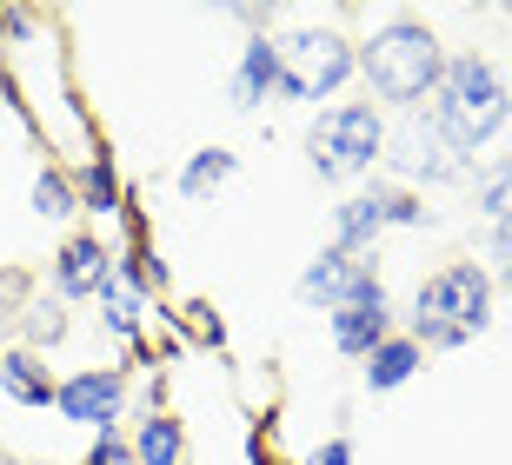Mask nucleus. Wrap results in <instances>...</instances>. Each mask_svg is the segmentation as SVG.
<instances>
[{"instance_id":"obj_1","label":"nucleus","mask_w":512,"mask_h":465,"mask_svg":"<svg viewBox=\"0 0 512 465\" xmlns=\"http://www.w3.org/2000/svg\"><path fill=\"white\" fill-rule=\"evenodd\" d=\"M360 80H366V100L380 113L386 107L393 113L433 107L439 80H446V47H439L433 20H413V14L380 20V27L360 40Z\"/></svg>"},{"instance_id":"obj_2","label":"nucleus","mask_w":512,"mask_h":465,"mask_svg":"<svg viewBox=\"0 0 512 465\" xmlns=\"http://www.w3.org/2000/svg\"><path fill=\"white\" fill-rule=\"evenodd\" d=\"M493 273L486 260H446L413 286V313H406V339H419V353H459L493 326Z\"/></svg>"},{"instance_id":"obj_3","label":"nucleus","mask_w":512,"mask_h":465,"mask_svg":"<svg viewBox=\"0 0 512 465\" xmlns=\"http://www.w3.org/2000/svg\"><path fill=\"white\" fill-rule=\"evenodd\" d=\"M433 120L453 133L466 153L493 147L499 133L512 127V87H506V67L486 60L479 47L466 54H446V80L433 93Z\"/></svg>"},{"instance_id":"obj_4","label":"nucleus","mask_w":512,"mask_h":465,"mask_svg":"<svg viewBox=\"0 0 512 465\" xmlns=\"http://www.w3.org/2000/svg\"><path fill=\"white\" fill-rule=\"evenodd\" d=\"M306 167L333 186H353L373 167H386V113L373 100L320 107V120L306 127Z\"/></svg>"},{"instance_id":"obj_5","label":"nucleus","mask_w":512,"mask_h":465,"mask_svg":"<svg viewBox=\"0 0 512 465\" xmlns=\"http://www.w3.org/2000/svg\"><path fill=\"white\" fill-rule=\"evenodd\" d=\"M273 60L280 100H340L360 80V40H346L340 27H286L273 34Z\"/></svg>"},{"instance_id":"obj_6","label":"nucleus","mask_w":512,"mask_h":465,"mask_svg":"<svg viewBox=\"0 0 512 465\" xmlns=\"http://www.w3.org/2000/svg\"><path fill=\"white\" fill-rule=\"evenodd\" d=\"M386 167H393V186H459L479 173V153L459 147L433 120V107H419L399 113V127H386Z\"/></svg>"},{"instance_id":"obj_7","label":"nucleus","mask_w":512,"mask_h":465,"mask_svg":"<svg viewBox=\"0 0 512 465\" xmlns=\"http://www.w3.org/2000/svg\"><path fill=\"white\" fill-rule=\"evenodd\" d=\"M54 412L80 432H120L127 412V372L120 366H74L54 392Z\"/></svg>"},{"instance_id":"obj_8","label":"nucleus","mask_w":512,"mask_h":465,"mask_svg":"<svg viewBox=\"0 0 512 465\" xmlns=\"http://www.w3.org/2000/svg\"><path fill=\"white\" fill-rule=\"evenodd\" d=\"M366 286H380L373 260L340 253V246H320V253L306 260V273L293 279V299H300V306H320V313H340L346 299H360Z\"/></svg>"},{"instance_id":"obj_9","label":"nucleus","mask_w":512,"mask_h":465,"mask_svg":"<svg viewBox=\"0 0 512 465\" xmlns=\"http://www.w3.org/2000/svg\"><path fill=\"white\" fill-rule=\"evenodd\" d=\"M114 273V246L100 240V233H67L54 246V273H47V293L54 299H100Z\"/></svg>"},{"instance_id":"obj_10","label":"nucleus","mask_w":512,"mask_h":465,"mask_svg":"<svg viewBox=\"0 0 512 465\" xmlns=\"http://www.w3.org/2000/svg\"><path fill=\"white\" fill-rule=\"evenodd\" d=\"M326 333H333V353L346 359H366L380 339H393V293H386V279L380 286H366L360 299H346L340 313H326Z\"/></svg>"},{"instance_id":"obj_11","label":"nucleus","mask_w":512,"mask_h":465,"mask_svg":"<svg viewBox=\"0 0 512 465\" xmlns=\"http://www.w3.org/2000/svg\"><path fill=\"white\" fill-rule=\"evenodd\" d=\"M386 200H393V180H373V186H360V193H346V200L333 206V246L373 260L380 233H393V226H386Z\"/></svg>"},{"instance_id":"obj_12","label":"nucleus","mask_w":512,"mask_h":465,"mask_svg":"<svg viewBox=\"0 0 512 465\" xmlns=\"http://www.w3.org/2000/svg\"><path fill=\"white\" fill-rule=\"evenodd\" d=\"M147 299H153V293H140V286H133L120 266L107 273V286H100V299H94V306H100V326H107L120 346H133V353L147 346V313H153Z\"/></svg>"},{"instance_id":"obj_13","label":"nucleus","mask_w":512,"mask_h":465,"mask_svg":"<svg viewBox=\"0 0 512 465\" xmlns=\"http://www.w3.org/2000/svg\"><path fill=\"white\" fill-rule=\"evenodd\" d=\"M273 93H280L273 34H247V40H240V60H233V107H240V113H260Z\"/></svg>"},{"instance_id":"obj_14","label":"nucleus","mask_w":512,"mask_h":465,"mask_svg":"<svg viewBox=\"0 0 512 465\" xmlns=\"http://www.w3.org/2000/svg\"><path fill=\"white\" fill-rule=\"evenodd\" d=\"M0 392H7L14 406H27V412H47L54 392H60V379H54V366H47L40 353H27V346H0Z\"/></svg>"},{"instance_id":"obj_15","label":"nucleus","mask_w":512,"mask_h":465,"mask_svg":"<svg viewBox=\"0 0 512 465\" xmlns=\"http://www.w3.org/2000/svg\"><path fill=\"white\" fill-rule=\"evenodd\" d=\"M426 366V353H419V339H406V333H393V339H380L373 353L360 359V379H366V392H399L413 372Z\"/></svg>"},{"instance_id":"obj_16","label":"nucleus","mask_w":512,"mask_h":465,"mask_svg":"<svg viewBox=\"0 0 512 465\" xmlns=\"http://www.w3.org/2000/svg\"><path fill=\"white\" fill-rule=\"evenodd\" d=\"M133 465H187V426L173 419L167 406H153L140 426H133Z\"/></svg>"},{"instance_id":"obj_17","label":"nucleus","mask_w":512,"mask_h":465,"mask_svg":"<svg viewBox=\"0 0 512 465\" xmlns=\"http://www.w3.org/2000/svg\"><path fill=\"white\" fill-rule=\"evenodd\" d=\"M67 299H54V293H34L27 306L14 313V346H27V353H40L47 359V346H60L67 339Z\"/></svg>"},{"instance_id":"obj_18","label":"nucleus","mask_w":512,"mask_h":465,"mask_svg":"<svg viewBox=\"0 0 512 465\" xmlns=\"http://www.w3.org/2000/svg\"><path fill=\"white\" fill-rule=\"evenodd\" d=\"M74 200H80V213H94V220H120L127 186H120V173H114L107 153H94V160H80V167H74Z\"/></svg>"},{"instance_id":"obj_19","label":"nucleus","mask_w":512,"mask_h":465,"mask_svg":"<svg viewBox=\"0 0 512 465\" xmlns=\"http://www.w3.org/2000/svg\"><path fill=\"white\" fill-rule=\"evenodd\" d=\"M233 180H240V153H233V147H200L187 167H180V200L207 206L213 193H227Z\"/></svg>"},{"instance_id":"obj_20","label":"nucleus","mask_w":512,"mask_h":465,"mask_svg":"<svg viewBox=\"0 0 512 465\" xmlns=\"http://www.w3.org/2000/svg\"><path fill=\"white\" fill-rule=\"evenodd\" d=\"M473 206H479V220L512 226V153L473 173Z\"/></svg>"},{"instance_id":"obj_21","label":"nucleus","mask_w":512,"mask_h":465,"mask_svg":"<svg viewBox=\"0 0 512 465\" xmlns=\"http://www.w3.org/2000/svg\"><path fill=\"white\" fill-rule=\"evenodd\" d=\"M74 213H80V200H74V173L40 167V173H34V220H47V226H67Z\"/></svg>"},{"instance_id":"obj_22","label":"nucleus","mask_w":512,"mask_h":465,"mask_svg":"<svg viewBox=\"0 0 512 465\" xmlns=\"http://www.w3.org/2000/svg\"><path fill=\"white\" fill-rule=\"evenodd\" d=\"M180 319H187V339H193V346H213V353L227 346V326H220V313H213L207 299H193V306H180Z\"/></svg>"},{"instance_id":"obj_23","label":"nucleus","mask_w":512,"mask_h":465,"mask_svg":"<svg viewBox=\"0 0 512 465\" xmlns=\"http://www.w3.org/2000/svg\"><path fill=\"white\" fill-rule=\"evenodd\" d=\"M486 273H493V286H512V226H493V240H486Z\"/></svg>"},{"instance_id":"obj_24","label":"nucleus","mask_w":512,"mask_h":465,"mask_svg":"<svg viewBox=\"0 0 512 465\" xmlns=\"http://www.w3.org/2000/svg\"><path fill=\"white\" fill-rule=\"evenodd\" d=\"M87 465H133L127 432H94V452H87Z\"/></svg>"},{"instance_id":"obj_25","label":"nucleus","mask_w":512,"mask_h":465,"mask_svg":"<svg viewBox=\"0 0 512 465\" xmlns=\"http://www.w3.org/2000/svg\"><path fill=\"white\" fill-rule=\"evenodd\" d=\"M306 465H353V439H346V432H333V439H326V446L313 452Z\"/></svg>"},{"instance_id":"obj_26","label":"nucleus","mask_w":512,"mask_h":465,"mask_svg":"<svg viewBox=\"0 0 512 465\" xmlns=\"http://www.w3.org/2000/svg\"><path fill=\"white\" fill-rule=\"evenodd\" d=\"M247 452H253V465H286V459H273V446H266L260 432H253V446H247Z\"/></svg>"},{"instance_id":"obj_27","label":"nucleus","mask_w":512,"mask_h":465,"mask_svg":"<svg viewBox=\"0 0 512 465\" xmlns=\"http://www.w3.org/2000/svg\"><path fill=\"white\" fill-rule=\"evenodd\" d=\"M14 100V74H7V60H0V107Z\"/></svg>"},{"instance_id":"obj_28","label":"nucleus","mask_w":512,"mask_h":465,"mask_svg":"<svg viewBox=\"0 0 512 465\" xmlns=\"http://www.w3.org/2000/svg\"><path fill=\"white\" fill-rule=\"evenodd\" d=\"M34 465H60V459H34Z\"/></svg>"},{"instance_id":"obj_29","label":"nucleus","mask_w":512,"mask_h":465,"mask_svg":"<svg viewBox=\"0 0 512 465\" xmlns=\"http://www.w3.org/2000/svg\"><path fill=\"white\" fill-rule=\"evenodd\" d=\"M0 465H14V459H7V452H0Z\"/></svg>"},{"instance_id":"obj_30","label":"nucleus","mask_w":512,"mask_h":465,"mask_svg":"<svg viewBox=\"0 0 512 465\" xmlns=\"http://www.w3.org/2000/svg\"><path fill=\"white\" fill-rule=\"evenodd\" d=\"M499 14H506V20H512V7H499Z\"/></svg>"}]
</instances>
